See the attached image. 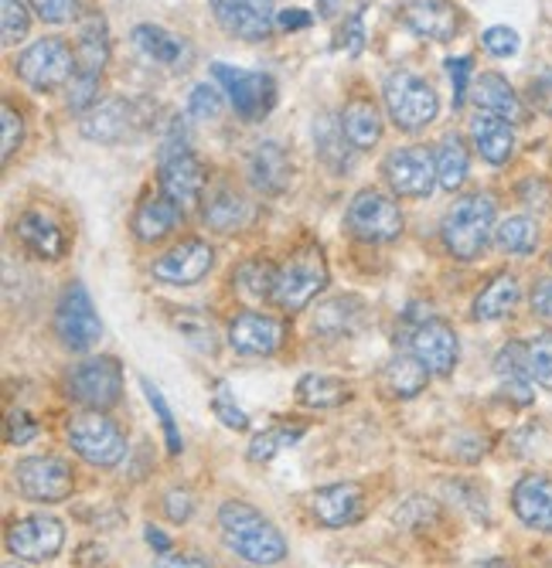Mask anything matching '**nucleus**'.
I'll use <instances>...</instances> for the list:
<instances>
[{
  "instance_id": "1",
  "label": "nucleus",
  "mask_w": 552,
  "mask_h": 568,
  "mask_svg": "<svg viewBox=\"0 0 552 568\" xmlns=\"http://www.w3.org/2000/svg\"><path fill=\"white\" fill-rule=\"evenodd\" d=\"M219 531L225 548L249 565L273 568L287 558L283 531L245 500H225L219 507Z\"/></svg>"
},
{
  "instance_id": "2",
  "label": "nucleus",
  "mask_w": 552,
  "mask_h": 568,
  "mask_svg": "<svg viewBox=\"0 0 552 568\" xmlns=\"http://www.w3.org/2000/svg\"><path fill=\"white\" fill-rule=\"evenodd\" d=\"M494 215H498L494 194H488V191L461 194L440 222L443 248L461 263H474L488 248V242L494 239Z\"/></svg>"
},
{
  "instance_id": "3",
  "label": "nucleus",
  "mask_w": 552,
  "mask_h": 568,
  "mask_svg": "<svg viewBox=\"0 0 552 568\" xmlns=\"http://www.w3.org/2000/svg\"><path fill=\"white\" fill-rule=\"evenodd\" d=\"M382 102H385V113H389L392 126L403 130V133L426 130L440 113L436 89L426 79H420L416 72H407V69H395V72L385 75Z\"/></svg>"
},
{
  "instance_id": "4",
  "label": "nucleus",
  "mask_w": 552,
  "mask_h": 568,
  "mask_svg": "<svg viewBox=\"0 0 552 568\" xmlns=\"http://www.w3.org/2000/svg\"><path fill=\"white\" fill-rule=\"evenodd\" d=\"M328 280H331V273H328L324 248L318 242H308L297 252H290V260L283 266H277L273 303L283 310V314H297V310H304L328 286Z\"/></svg>"
},
{
  "instance_id": "5",
  "label": "nucleus",
  "mask_w": 552,
  "mask_h": 568,
  "mask_svg": "<svg viewBox=\"0 0 552 568\" xmlns=\"http://www.w3.org/2000/svg\"><path fill=\"white\" fill-rule=\"evenodd\" d=\"M66 436H69V446L76 449V456L99 470L120 467L127 456V436L107 412H96V408L76 412L66 426Z\"/></svg>"
},
{
  "instance_id": "6",
  "label": "nucleus",
  "mask_w": 552,
  "mask_h": 568,
  "mask_svg": "<svg viewBox=\"0 0 552 568\" xmlns=\"http://www.w3.org/2000/svg\"><path fill=\"white\" fill-rule=\"evenodd\" d=\"M14 72L34 92H59L76 75V48L59 34L38 38L14 59Z\"/></svg>"
},
{
  "instance_id": "7",
  "label": "nucleus",
  "mask_w": 552,
  "mask_h": 568,
  "mask_svg": "<svg viewBox=\"0 0 552 568\" xmlns=\"http://www.w3.org/2000/svg\"><path fill=\"white\" fill-rule=\"evenodd\" d=\"M150 120H154L150 102L133 99V95H113L107 102H96V106L82 116L79 130L92 143L117 146V143H127V140L140 136L150 126Z\"/></svg>"
},
{
  "instance_id": "8",
  "label": "nucleus",
  "mask_w": 552,
  "mask_h": 568,
  "mask_svg": "<svg viewBox=\"0 0 552 568\" xmlns=\"http://www.w3.org/2000/svg\"><path fill=\"white\" fill-rule=\"evenodd\" d=\"M344 225L365 245H389L403 235V212H399L392 194L379 187H362L348 201Z\"/></svg>"
},
{
  "instance_id": "9",
  "label": "nucleus",
  "mask_w": 552,
  "mask_h": 568,
  "mask_svg": "<svg viewBox=\"0 0 552 568\" xmlns=\"http://www.w3.org/2000/svg\"><path fill=\"white\" fill-rule=\"evenodd\" d=\"M212 75L225 89V95H229V102H232V110H235L239 120L263 123L273 113L280 89H277V79L270 72H245V69H232L225 62H215Z\"/></svg>"
},
{
  "instance_id": "10",
  "label": "nucleus",
  "mask_w": 552,
  "mask_h": 568,
  "mask_svg": "<svg viewBox=\"0 0 552 568\" xmlns=\"http://www.w3.org/2000/svg\"><path fill=\"white\" fill-rule=\"evenodd\" d=\"M66 392L82 408L110 412L120 402V395H123V368H120V361L110 357V354L79 361V365L66 378Z\"/></svg>"
},
{
  "instance_id": "11",
  "label": "nucleus",
  "mask_w": 552,
  "mask_h": 568,
  "mask_svg": "<svg viewBox=\"0 0 552 568\" xmlns=\"http://www.w3.org/2000/svg\"><path fill=\"white\" fill-rule=\"evenodd\" d=\"M14 487L34 504H62L76 490L72 463L62 456H24L14 463Z\"/></svg>"
},
{
  "instance_id": "12",
  "label": "nucleus",
  "mask_w": 552,
  "mask_h": 568,
  "mask_svg": "<svg viewBox=\"0 0 552 568\" xmlns=\"http://www.w3.org/2000/svg\"><path fill=\"white\" fill-rule=\"evenodd\" d=\"M56 334L62 341V347L86 354L99 344L103 337V321H99L92 296L82 283H69L56 303Z\"/></svg>"
},
{
  "instance_id": "13",
  "label": "nucleus",
  "mask_w": 552,
  "mask_h": 568,
  "mask_svg": "<svg viewBox=\"0 0 552 568\" xmlns=\"http://www.w3.org/2000/svg\"><path fill=\"white\" fill-rule=\"evenodd\" d=\"M382 178L392 187V194L399 197H430L433 187H440L436 181V158L426 146H395L382 158Z\"/></svg>"
},
{
  "instance_id": "14",
  "label": "nucleus",
  "mask_w": 552,
  "mask_h": 568,
  "mask_svg": "<svg viewBox=\"0 0 552 568\" xmlns=\"http://www.w3.org/2000/svg\"><path fill=\"white\" fill-rule=\"evenodd\" d=\"M66 548V525L56 514H28L8 528V551L21 561L44 565Z\"/></svg>"
},
{
  "instance_id": "15",
  "label": "nucleus",
  "mask_w": 552,
  "mask_h": 568,
  "mask_svg": "<svg viewBox=\"0 0 552 568\" xmlns=\"http://www.w3.org/2000/svg\"><path fill=\"white\" fill-rule=\"evenodd\" d=\"M410 354H416L433 378H450L461 361L458 331L440 317H420L410 331Z\"/></svg>"
},
{
  "instance_id": "16",
  "label": "nucleus",
  "mask_w": 552,
  "mask_h": 568,
  "mask_svg": "<svg viewBox=\"0 0 552 568\" xmlns=\"http://www.w3.org/2000/svg\"><path fill=\"white\" fill-rule=\"evenodd\" d=\"M215 266V248L205 239H181L150 263V276L164 286H194Z\"/></svg>"
},
{
  "instance_id": "17",
  "label": "nucleus",
  "mask_w": 552,
  "mask_h": 568,
  "mask_svg": "<svg viewBox=\"0 0 552 568\" xmlns=\"http://www.w3.org/2000/svg\"><path fill=\"white\" fill-rule=\"evenodd\" d=\"M158 184H161V194L171 197L181 212H191L194 204H202L205 197L209 171L191 150L168 153V158H158Z\"/></svg>"
},
{
  "instance_id": "18",
  "label": "nucleus",
  "mask_w": 552,
  "mask_h": 568,
  "mask_svg": "<svg viewBox=\"0 0 552 568\" xmlns=\"http://www.w3.org/2000/svg\"><path fill=\"white\" fill-rule=\"evenodd\" d=\"M219 28L239 41H267L277 28L273 0H209Z\"/></svg>"
},
{
  "instance_id": "19",
  "label": "nucleus",
  "mask_w": 552,
  "mask_h": 568,
  "mask_svg": "<svg viewBox=\"0 0 552 568\" xmlns=\"http://www.w3.org/2000/svg\"><path fill=\"white\" fill-rule=\"evenodd\" d=\"M287 341V321L260 310H242L229 324V347L245 357H270Z\"/></svg>"
},
{
  "instance_id": "20",
  "label": "nucleus",
  "mask_w": 552,
  "mask_h": 568,
  "mask_svg": "<svg viewBox=\"0 0 552 568\" xmlns=\"http://www.w3.org/2000/svg\"><path fill=\"white\" fill-rule=\"evenodd\" d=\"M365 487L355 480H344V484H328L318 487L311 494V510L318 525L324 528H351L365 518Z\"/></svg>"
},
{
  "instance_id": "21",
  "label": "nucleus",
  "mask_w": 552,
  "mask_h": 568,
  "mask_svg": "<svg viewBox=\"0 0 552 568\" xmlns=\"http://www.w3.org/2000/svg\"><path fill=\"white\" fill-rule=\"evenodd\" d=\"M399 21L426 41H454L464 31V11L454 0H413L399 11Z\"/></svg>"
},
{
  "instance_id": "22",
  "label": "nucleus",
  "mask_w": 552,
  "mask_h": 568,
  "mask_svg": "<svg viewBox=\"0 0 552 568\" xmlns=\"http://www.w3.org/2000/svg\"><path fill=\"white\" fill-rule=\"evenodd\" d=\"M245 178L260 194L277 197L290 187L293 181V164H290V153L277 143V140H263L249 150L245 158Z\"/></svg>"
},
{
  "instance_id": "23",
  "label": "nucleus",
  "mask_w": 552,
  "mask_h": 568,
  "mask_svg": "<svg viewBox=\"0 0 552 568\" xmlns=\"http://www.w3.org/2000/svg\"><path fill=\"white\" fill-rule=\"evenodd\" d=\"M110 24L103 14L89 11L79 21L76 34V75L86 79H103V69L110 65Z\"/></svg>"
},
{
  "instance_id": "24",
  "label": "nucleus",
  "mask_w": 552,
  "mask_h": 568,
  "mask_svg": "<svg viewBox=\"0 0 552 568\" xmlns=\"http://www.w3.org/2000/svg\"><path fill=\"white\" fill-rule=\"evenodd\" d=\"M515 518L532 531H552V477L529 474L512 490Z\"/></svg>"
},
{
  "instance_id": "25",
  "label": "nucleus",
  "mask_w": 552,
  "mask_h": 568,
  "mask_svg": "<svg viewBox=\"0 0 552 568\" xmlns=\"http://www.w3.org/2000/svg\"><path fill=\"white\" fill-rule=\"evenodd\" d=\"M471 95H474V102H478V110H481V113L501 116V120H509L512 126L525 123V116H529L522 95L512 89V82H509L505 75H498V72L478 75L474 85H471Z\"/></svg>"
},
{
  "instance_id": "26",
  "label": "nucleus",
  "mask_w": 552,
  "mask_h": 568,
  "mask_svg": "<svg viewBox=\"0 0 552 568\" xmlns=\"http://www.w3.org/2000/svg\"><path fill=\"white\" fill-rule=\"evenodd\" d=\"M14 232L24 242V248L44 263H59L69 252V239H66L62 225L44 212H24L14 225Z\"/></svg>"
},
{
  "instance_id": "27",
  "label": "nucleus",
  "mask_w": 552,
  "mask_h": 568,
  "mask_svg": "<svg viewBox=\"0 0 552 568\" xmlns=\"http://www.w3.org/2000/svg\"><path fill=\"white\" fill-rule=\"evenodd\" d=\"M471 143L481 153L484 164L501 168V164H509L515 158V126L509 120L478 110L474 120H471Z\"/></svg>"
},
{
  "instance_id": "28",
  "label": "nucleus",
  "mask_w": 552,
  "mask_h": 568,
  "mask_svg": "<svg viewBox=\"0 0 552 568\" xmlns=\"http://www.w3.org/2000/svg\"><path fill=\"white\" fill-rule=\"evenodd\" d=\"M519 300H522V283H519V276L509 273V270H501V273H494V276L481 286V293L474 296L471 317L481 321V324L505 321V317L515 314Z\"/></svg>"
},
{
  "instance_id": "29",
  "label": "nucleus",
  "mask_w": 552,
  "mask_h": 568,
  "mask_svg": "<svg viewBox=\"0 0 552 568\" xmlns=\"http://www.w3.org/2000/svg\"><path fill=\"white\" fill-rule=\"evenodd\" d=\"M181 209L171 201V197H164V194H147L140 204H137V212H133V235H137V242H147V245H154V242H161V239H168L174 229H178V222H181Z\"/></svg>"
},
{
  "instance_id": "30",
  "label": "nucleus",
  "mask_w": 552,
  "mask_h": 568,
  "mask_svg": "<svg viewBox=\"0 0 552 568\" xmlns=\"http://www.w3.org/2000/svg\"><path fill=\"white\" fill-rule=\"evenodd\" d=\"M494 375L501 382V395L512 398L515 405H532L535 392H532V375H529V361H525V344L512 341L498 351L494 357Z\"/></svg>"
},
{
  "instance_id": "31",
  "label": "nucleus",
  "mask_w": 552,
  "mask_h": 568,
  "mask_svg": "<svg viewBox=\"0 0 552 568\" xmlns=\"http://www.w3.org/2000/svg\"><path fill=\"white\" fill-rule=\"evenodd\" d=\"M205 225L219 235H232L239 232L249 219H253V204L245 201L242 191L229 187V184H219L209 191L205 197V212H202Z\"/></svg>"
},
{
  "instance_id": "32",
  "label": "nucleus",
  "mask_w": 552,
  "mask_h": 568,
  "mask_svg": "<svg viewBox=\"0 0 552 568\" xmlns=\"http://www.w3.org/2000/svg\"><path fill=\"white\" fill-rule=\"evenodd\" d=\"M338 123H341L348 143L355 146V150H372V146L382 140V130H385L382 113H379V106H375V102H372L369 95L348 99V102H344V110H341V116H338Z\"/></svg>"
},
{
  "instance_id": "33",
  "label": "nucleus",
  "mask_w": 552,
  "mask_h": 568,
  "mask_svg": "<svg viewBox=\"0 0 552 568\" xmlns=\"http://www.w3.org/2000/svg\"><path fill=\"white\" fill-rule=\"evenodd\" d=\"M130 41L143 51L150 62L158 65H168V69H178V65H188L191 62V48L184 38L171 34L168 28L161 24H137Z\"/></svg>"
},
{
  "instance_id": "34",
  "label": "nucleus",
  "mask_w": 552,
  "mask_h": 568,
  "mask_svg": "<svg viewBox=\"0 0 552 568\" xmlns=\"http://www.w3.org/2000/svg\"><path fill=\"white\" fill-rule=\"evenodd\" d=\"M430 372L416 354H395L382 368V388L389 398H416L430 385Z\"/></svg>"
},
{
  "instance_id": "35",
  "label": "nucleus",
  "mask_w": 552,
  "mask_h": 568,
  "mask_svg": "<svg viewBox=\"0 0 552 568\" xmlns=\"http://www.w3.org/2000/svg\"><path fill=\"white\" fill-rule=\"evenodd\" d=\"M362 317H365V300L334 296V300H328V303H321L314 310V331L324 334V337H341V334L359 331Z\"/></svg>"
},
{
  "instance_id": "36",
  "label": "nucleus",
  "mask_w": 552,
  "mask_h": 568,
  "mask_svg": "<svg viewBox=\"0 0 552 568\" xmlns=\"http://www.w3.org/2000/svg\"><path fill=\"white\" fill-rule=\"evenodd\" d=\"M433 158H436V181H440V187L443 191H461V184L471 174V150L464 143V136L446 133L436 143Z\"/></svg>"
},
{
  "instance_id": "37",
  "label": "nucleus",
  "mask_w": 552,
  "mask_h": 568,
  "mask_svg": "<svg viewBox=\"0 0 552 568\" xmlns=\"http://www.w3.org/2000/svg\"><path fill=\"white\" fill-rule=\"evenodd\" d=\"M351 398V385H344L334 375H304L297 382V402L308 405V408H338Z\"/></svg>"
},
{
  "instance_id": "38",
  "label": "nucleus",
  "mask_w": 552,
  "mask_h": 568,
  "mask_svg": "<svg viewBox=\"0 0 552 568\" xmlns=\"http://www.w3.org/2000/svg\"><path fill=\"white\" fill-rule=\"evenodd\" d=\"M300 439H304V426L277 423V426L253 436V443H249V449H245V459L249 463H273L283 449L297 446Z\"/></svg>"
},
{
  "instance_id": "39",
  "label": "nucleus",
  "mask_w": 552,
  "mask_h": 568,
  "mask_svg": "<svg viewBox=\"0 0 552 568\" xmlns=\"http://www.w3.org/2000/svg\"><path fill=\"white\" fill-rule=\"evenodd\" d=\"M494 245L509 255H532L539 245V222L529 215H512L494 229Z\"/></svg>"
},
{
  "instance_id": "40",
  "label": "nucleus",
  "mask_w": 552,
  "mask_h": 568,
  "mask_svg": "<svg viewBox=\"0 0 552 568\" xmlns=\"http://www.w3.org/2000/svg\"><path fill=\"white\" fill-rule=\"evenodd\" d=\"M232 283H235L239 293L249 296V300H273L277 266H270L267 260H245V263L232 273Z\"/></svg>"
},
{
  "instance_id": "41",
  "label": "nucleus",
  "mask_w": 552,
  "mask_h": 568,
  "mask_svg": "<svg viewBox=\"0 0 552 568\" xmlns=\"http://www.w3.org/2000/svg\"><path fill=\"white\" fill-rule=\"evenodd\" d=\"M314 143H318V153H321L324 164H331L334 171L348 168V150H344L348 136H344L341 123H334L331 116H321V123L314 120ZM351 150H355V146H351Z\"/></svg>"
},
{
  "instance_id": "42",
  "label": "nucleus",
  "mask_w": 552,
  "mask_h": 568,
  "mask_svg": "<svg viewBox=\"0 0 552 568\" xmlns=\"http://www.w3.org/2000/svg\"><path fill=\"white\" fill-rule=\"evenodd\" d=\"M140 388H143V395H147V405H150V412H154L158 423H161V433H164L168 453H171V456H178V453L184 449V439H181L178 419H174V412H171V405H168L164 392H161L154 382H150V378H140Z\"/></svg>"
},
{
  "instance_id": "43",
  "label": "nucleus",
  "mask_w": 552,
  "mask_h": 568,
  "mask_svg": "<svg viewBox=\"0 0 552 568\" xmlns=\"http://www.w3.org/2000/svg\"><path fill=\"white\" fill-rule=\"evenodd\" d=\"M174 327L181 331V337L198 347V351H205V354H215L219 341H215V327L209 317H202L198 310H174Z\"/></svg>"
},
{
  "instance_id": "44",
  "label": "nucleus",
  "mask_w": 552,
  "mask_h": 568,
  "mask_svg": "<svg viewBox=\"0 0 552 568\" xmlns=\"http://www.w3.org/2000/svg\"><path fill=\"white\" fill-rule=\"evenodd\" d=\"M525 361H529V375L539 388L552 392V334H535L525 341Z\"/></svg>"
},
{
  "instance_id": "45",
  "label": "nucleus",
  "mask_w": 552,
  "mask_h": 568,
  "mask_svg": "<svg viewBox=\"0 0 552 568\" xmlns=\"http://www.w3.org/2000/svg\"><path fill=\"white\" fill-rule=\"evenodd\" d=\"M28 28H31V14L24 0H0V34H4V44L14 48L18 41H24Z\"/></svg>"
},
{
  "instance_id": "46",
  "label": "nucleus",
  "mask_w": 552,
  "mask_h": 568,
  "mask_svg": "<svg viewBox=\"0 0 552 568\" xmlns=\"http://www.w3.org/2000/svg\"><path fill=\"white\" fill-rule=\"evenodd\" d=\"M212 412H215V419H219L225 429H235V433H245V429H249V416H245V412L235 405V398H232V392H229V385H225V382H219V385H215Z\"/></svg>"
},
{
  "instance_id": "47",
  "label": "nucleus",
  "mask_w": 552,
  "mask_h": 568,
  "mask_svg": "<svg viewBox=\"0 0 552 568\" xmlns=\"http://www.w3.org/2000/svg\"><path fill=\"white\" fill-rule=\"evenodd\" d=\"M222 113V92L212 82H198L188 95V116L191 120H215Z\"/></svg>"
},
{
  "instance_id": "48",
  "label": "nucleus",
  "mask_w": 552,
  "mask_h": 568,
  "mask_svg": "<svg viewBox=\"0 0 552 568\" xmlns=\"http://www.w3.org/2000/svg\"><path fill=\"white\" fill-rule=\"evenodd\" d=\"M481 48L488 51V55H494V59H512V55H519L522 38L509 24H494V28H488L481 34Z\"/></svg>"
},
{
  "instance_id": "49",
  "label": "nucleus",
  "mask_w": 552,
  "mask_h": 568,
  "mask_svg": "<svg viewBox=\"0 0 552 568\" xmlns=\"http://www.w3.org/2000/svg\"><path fill=\"white\" fill-rule=\"evenodd\" d=\"M31 14H38L44 24H69L79 18L82 0H28Z\"/></svg>"
},
{
  "instance_id": "50",
  "label": "nucleus",
  "mask_w": 552,
  "mask_h": 568,
  "mask_svg": "<svg viewBox=\"0 0 552 568\" xmlns=\"http://www.w3.org/2000/svg\"><path fill=\"white\" fill-rule=\"evenodd\" d=\"M433 521H436V504L423 500V497H413V500H407L403 507L395 510V525H403L410 531H423Z\"/></svg>"
},
{
  "instance_id": "51",
  "label": "nucleus",
  "mask_w": 552,
  "mask_h": 568,
  "mask_svg": "<svg viewBox=\"0 0 552 568\" xmlns=\"http://www.w3.org/2000/svg\"><path fill=\"white\" fill-rule=\"evenodd\" d=\"M446 75H450V85H454V110H461V106H464V99L471 95V82H474V59H471V55L446 59Z\"/></svg>"
},
{
  "instance_id": "52",
  "label": "nucleus",
  "mask_w": 552,
  "mask_h": 568,
  "mask_svg": "<svg viewBox=\"0 0 552 568\" xmlns=\"http://www.w3.org/2000/svg\"><path fill=\"white\" fill-rule=\"evenodd\" d=\"M161 507H164V518L171 525H188L191 514H194V494L188 487H171L164 497H161Z\"/></svg>"
},
{
  "instance_id": "53",
  "label": "nucleus",
  "mask_w": 552,
  "mask_h": 568,
  "mask_svg": "<svg viewBox=\"0 0 552 568\" xmlns=\"http://www.w3.org/2000/svg\"><path fill=\"white\" fill-rule=\"evenodd\" d=\"M0 120H4V164H11V158L21 150V140H24V120L11 102H4Z\"/></svg>"
},
{
  "instance_id": "54",
  "label": "nucleus",
  "mask_w": 552,
  "mask_h": 568,
  "mask_svg": "<svg viewBox=\"0 0 552 568\" xmlns=\"http://www.w3.org/2000/svg\"><path fill=\"white\" fill-rule=\"evenodd\" d=\"M38 436V423L28 416L24 408H18V412H11L8 416V443L11 446H24V443H31Z\"/></svg>"
},
{
  "instance_id": "55",
  "label": "nucleus",
  "mask_w": 552,
  "mask_h": 568,
  "mask_svg": "<svg viewBox=\"0 0 552 568\" xmlns=\"http://www.w3.org/2000/svg\"><path fill=\"white\" fill-rule=\"evenodd\" d=\"M529 102L539 113L552 116V69H545L542 75H535L529 82Z\"/></svg>"
},
{
  "instance_id": "56",
  "label": "nucleus",
  "mask_w": 552,
  "mask_h": 568,
  "mask_svg": "<svg viewBox=\"0 0 552 568\" xmlns=\"http://www.w3.org/2000/svg\"><path fill=\"white\" fill-rule=\"evenodd\" d=\"M341 48L348 51V55H362V48H365V31H362V14H351L348 24L341 28L338 34Z\"/></svg>"
},
{
  "instance_id": "57",
  "label": "nucleus",
  "mask_w": 552,
  "mask_h": 568,
  "mask_svg": "<svg viewBox=\"0 0 552 568\" xmlns=\"http://www.w3.org/2000/svg\"><path fill=\"white\" fill-rule=\"evenodd\" d=\"M110 565V551L99 541H86L76 551V568H107Z\"/></svg>"
},
{
  "instance_id": "58",
  "label": "nucleus",
  "mask_w": 552,
  "mask_h": 568,
  "mask_svg": "<svg viewBox=\"0 0 552 568\" xmlns=\"http://www.w3.org/2000/svg\"><path fill=\"white\" fill-rule=\"evenodd\" d=\"M529 303H532V314H535V317L552 321V276H549V280H539V283L532 286Z\"/></svg>"
},
{
  "instance_id": "59",
  "label": "nucleus",
  "mask_w": 552,
  "mask_h": 568,
  "mask_svg": "<svg viewBox=\"0 0 552 568\" xmlns=\"http://www.w3.org/2000/svg\"><path fill=\"white\" fill-rule=\"evenodd\" d=\"M311 24H314V14L300 11V8H287V11L277 14V28H280V31H304V28H311Z\"/></svg>"
},
{
  "instance_id": "60",
  "label": "nucleus",
  "mask_w": 552,
  "mask_h": 568,
  "mask_svg": "<svg viewBox=\"0 0 552 568\" xmlns=\"http://www.w3.org/2000/svg\"><path fill=\"white\" fill-rule=\"evenodd\" d=\"M143 538H147V545L154 548L158 555H171V538L161 531V528H154V525H147L143 528Z\"/></svg>"
},
{
  "instance_id": "61",
  "label": "nucleus",
  "mask_w": 552,
  "mask_h": 568,
  "mask_svg": "<svg viewBox=\"0 0 552 568\" xmlns=\"http://www.w3.org/2000/svg\"><path fill=\"white\" fill-rule=\"evenodd\" d=\"M154 568H209V565L198 558H184V555H161V561Z\"/></svg>"
},
{
  "instance_id": "62",
  "label": "nucleus",
  "mask_w": 552,
  "mask_h": 568,
  "mask_svg": "<svg viewBox=\"0 0 552 568\" xmlns=\"http://www.w3.org/2000/svg\"><path fill=\"white\" fill-rule=\"evenodd\" d=\"M471 568H515V561H509V558L494 555V558H481V561H474Z\"/></svg>"
},
{
  "instance_id": "63",
  "label": "nucleus",
  "mask_w": 552,
  "mask_h": 568,
  "mask_svg": "<svg viewBox=\"0 0 552 568\" xmlns=\"http://www.w3.org/2000/svg\"><path fill=\"white\" fill-rule=\"evenodd\" d=\"M338 8H341V0H318V14L321 18H334Z\"/></svg>"
},
{
  "instance_id": "64",
  "label": "nucleus",
  "mask_w": 552,
  "mask_h": 568,
  "mask_svg": "<svg viewBox=\"0 0 552 568\" xmlns=\"http://www.w3.org/2000/svg\"><path fill=\"white\" fill-rule=\"evenodd\" d=\"M4 568H24V565H18V561H8Z\"/></svg>"
}]
</instances>
